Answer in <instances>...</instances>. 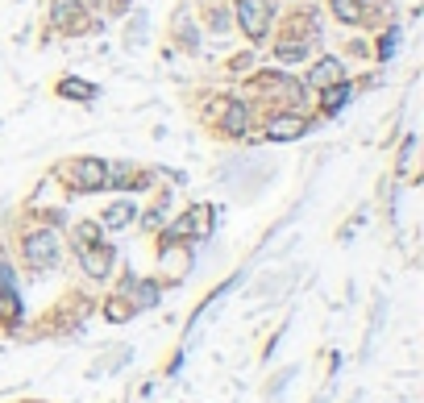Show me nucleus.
Masks as SVG:
<instances>
[{"label": "nucleus", "instance_id": "f257e3e1", "mask_svg": "<svg viewBox=\"0 0 424 403\" xmlns=\"http://www.w3.org/2000/svg\"><path fill=\"white\" fill-rule=\"evenodd\" d=\"M25 262L38 270H50L58 262V233L54 229H38L25 237Z\"/></svg>", "mask_w": 424, "mask_h": 403}, {"label": "nucleus", "instance_id": "f03ea898", "mask_svg": "<svg viewBox=\"0 0 424 403\" xmlns=\"http://www.w3.org/2000/svg\"><path fill=\"white\" fill-rule=\"evenodd\" d=\"M237 13H241L245 38H262V34H266V25H271V4H266V0H241Z\"/></svg>", "mask_w": 424, "mask_h": 403}, {"label": "nucleus", "instance_id": "7ed1b4c3", "mask_svg": "<svg viewBox=\"0 0 424 403\" xmlns=\"http://www.w3.org/2000/svg\"><path fill=\"white\" fill-rule=\"evenodd\" d=\"M212 233V208L208 204H195L184 221L171 229V237H208Z\"/></svg>", "mask_w": 424, "mask_h": 403}, {"label": "nucleus", "instance_id": "20e7f679", "mask_svg": "<svg viewBox=\"0 0 424 403\" xmlns=\"http://www.w3.org/2000/svg\"><path fill=\"white\" fill-rule=\"evenodd\" d=\"M71 171H75V187H84V191H100V187H108V167H104L100 158H79Z\"/></svg>", "mask_w": 424, "mask_h": 403}, {"label": "nucleus", "instance_id": "39448f33", "mask_svg": "<svg viewBox=\"0 0 424 403\" xmlns=\"http://www.w3.org/2000/svg\"><path fill=\"white\" fill-rule=\"evenodd\" d=\"M84 270L96 274V279H104V274L113 270V250L100 245V241H96V245H84Z\"/></svg>", "mask_w": 424, "mask_h": 403}, {"label": "nucleus", "instance_id": "423d86ee", "mask_svg": "<svg viewBox=\"0 0 424 403\" xmlns=\"http://www.w3.org/2000/svg\"><path fill=\"white\" fill-rule=\"evenodd\" d=\"M304 129H308L304 117H275V121L266 125V134L275 137V141H291V137H300Z\"/></svg>", "mask_w": 424, "mask_h": 403}, {"label": "nucleus", "instance_id": "0eeeda50", "mask_svg": "<svg viewBox=\"0 0 424 403\" xmlns=\"http://www.w3.org/2000/svg\"><path fill=\"white\" fill-rule=\"evenodd\" d=\"M308 79H312L316 88H333V84L341 79V63H337V58H321V63L312 67V75H308Z\"/></svg>", "mask_w": 424, "mask_h": 403}, {"label": "nucleus", "instance_id": "6e6552de", "mask_svg": "<svg viewBox=\"0 0 424 403\" xmlns=\"http://www.w3.org/2000/svg\"><path fill=\"white\" fill-rule=\"evenodd\" d=\"M221 125H225V134H229V137L245 134V104H229L225 117H221Z\"/></svg>", "mask_w": 424, "mask_h": 403}, {"label": "nucleus", "instance_id": "1a4fd4ad", "mask_svg": "<svg viewBox=\"0 0 424 403\" xmlns=\"http://www.w3.org/2000/svg\"><path fill=\"white\" fill-rule=\"evenodd\" d=\"M138 217V208L129 204V200H121V204H113L108 212H104V224H113V229H121V224H129Z\"/></svg>", "mask_w": 424, "mask_h": 403}, {"label": "nucleus", "instance_id": "9d476101", "mask_svg": "<svg viewBox=\"0 0 424 403\" xmlns=\"http://www.w3.org/2000/svg\"><path fill=\"white\" fill-rule=\"evenodd\" d=\"M54 21H58L63 30H75V21H79V4H75V0H54Z\"/></svg>", "mask_w": 424, "mask_h": 403}, {"label": "nucleus", "instance_id": "9b49d317", "mask_svg": "<svg viewBox=\"0 0 424 403\" xmlns=\"http://www.w3.org/2000/svg\"><path fill=\"white\" fill-rule=\"evenodd\" d=\"M58 96H71V100H92L96 88L79 84V79H63V84H58Z\"/></svg>", "mask_w": 424, "mask_h": 403}, {"label": "nucleus", "instance_id": "f8f14e48", "mask_svg": "<svg viewBox=\"0 0 424 403\" xmlns=\"http://www.w3.org/2000/svg\"><path fill=\"white\" fill-rule=\"evenodd\" d=\"M362 4H366V0H333V13H337L341 21H358V17H362Z\"/></svg>", "mask_w": 424, "mask_h": 403}, {"label": "nucleus", "instance_id": "ddd939ff", "mask_svg": "<svg viewBox=\"0 0 424 403\" xmlns=\"http://www.w3.org/2000/svg\"><path fill=\"white\" fill-rule=\"evenodd\" d=\"M345 100H349V88H345V84H333V88L325 91V108H329V113H337Z\"/></svg>", "mask_w": 424, "mask_h": 403}, {"label": "nucleus", "instance_id": "4468645a", "mask_svg": "<svg viewBox=\"0 0 424 403\" xmlns=\"http://www.w3.org/2000/svg\"><path fill=\"white\" fill-rule=\"evenodd\" d=\"M75 237H79V245H96V241H100V224H79V229H75Z\"/></svg>", "mask_w": 424, "mask_h": 403}, {"label": "nucleus", "instance_id": "2eb2a0df", "mask_svg": "<svg viewBox=\"0 0 424 403\" xmlns=\"http://www.w3.org/2000/svg\"><path fill=\"white\" fill-rule=\"evenodd\" d=\"M134 295H138V304L146 308V304H154V300H158V287H154V283H138V287H134Z\"/></svg>", "mask_w": 424, "mask_h": 403}, {"label": "nucleus", "instance_id": "dca6fc26", "mask_svg": "<svg viewBox=\"0 0 424 403\" xmlns=\"http://www.w3.org/2000/svg\"><path fill=\"white\" fill-rule=\"evenodd\" d=\"M304 54H308V46H304V42H283L279 46V58H291V63L304 58Z\"/></svg>", "mask_w": 424, "mask_h": 403}]
</instances>
